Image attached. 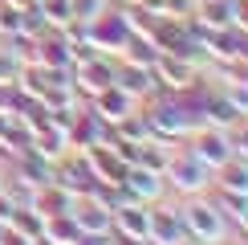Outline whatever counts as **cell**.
Listing matches in <instances>:
<instances>
[{
  "label": "cell",
  "mask_w": 248,
  "mask_h": 245,
  "mask_svg": "<svg viewBox=\"0 0 248 245\" xmlns=\"http://www.w3.org/2000/svg\"><path fill=\"white\" fill-rule=\"evenodd\" d=\"M183 221H187V233H191V241H220L224 237V217L216 212V204L208 200H191L187 204V212H183Z\"/></svg>",
  "instance_id": "1"
},
{
  "label": "cell",
  "mask_w": 248,
  "mask_h": 245,
  "mask_svg": "<svg viewBox=\"0 0 248 245\" xmlns=\"http://www.w3.org/2000/svg\"><path fill=\"white\" fill-rule=\"evenodd\" d=\"M110 229H114L118 237L147 241V233H151V209H147L142 200L122 204V209H114V212H110Z\"/></svg>",
  "instance_id": "2"
},
{
  "label": "cell",
  "mask_w": 248,
  "mask_h": 245,
  "mask_svg": "<svg viewBox=\"0 0 248 245\" xmlns=\"http://www.w3.org/2000/svg\"><path fill=\"white\" fill-rule=\"evenodd\" d=\"M151 74H155V86H163L167 94H175V90L191 86L195 82V66L183 57H171V53H159L151 61Z\"/></svg>",
  "instance_id": "3"
},
{
  "label": "cell",
  "mask_w": 248,
  "mask_h": 245,
  "mask_svg": "<svg viewBox=\"0 0 248 245\" xmlns=\"http://www.w3.org/2000/svg\"><path fill=\"white\" fill-rule=\"evenodd\" d=\"M130 41V25H126V13H102L98 20H90V45L98 49H122Z\"/></svg>",
  "instance_id": "4"
},
{
  "label": "cell",
  "mask_w": 248,
  "mask_h": 245,
  "mask_svg": "<svg viewBox=\"0 0 248 245\" xmlns=\"http://www.w3.org/2000/svg\"><path fill=\"white\" fill-rule=\"evenodd\" d=\"M183 241H191L183 212L155 209V212H151V233H147V245H183Z\"/></svg>",
  "instance_id": "5"
},
{
  "label": "cell",
  "mask_w": 248,
  "mask_h": 245,
  "mask_svg": "<svg viewBox=\"0 0 248 245\" xmlns=\"http://www.w3.org/2000/svg\"><path fill=\"white\" fill-rule=\"evenodd\" d=\"M163 176H171V184H175L179 192H200V188H208V184H212V180H208V168H203L191 151H183L179 159H171Z\"/></svg>",
  "instance_id": "6"
},
{
  "label": "cell",
  "mask_w": 248,
  "mask_h": 245,
  "mask_svg": "<svg viewBox=\"0 0 248 245\" xmlns=\"http://www.w3.org/2000/svg\"><path fill=\"white\" fill-rule=\"evenodd\" d=\"M191 156L212 172V168H220V163L232 159V143H228L224 131H203V135H195V143H191Z\"/></svg>",
  "instance_id": "7"
},
{
  "label": "cell",
  "mask_w": 248,
  "mask_h": 245,
  "mask_svg": "<svg viewBox=\"0 0 248 245\" xmlns=\"http://www.w3.org/2000/svg\"><path fill=\"white\" fill-rule=\"evenodd\" d=\"M53 184L57 188H65V192H86L90 184H94V172H90V163L86 156L81 159H65V163H53Z\"/></svg>",
  "instance_id": "8"
},
{
  "label": "cell",
  "mask_w": 248,
  "mask_h": 245,
  "mask_svg": "<svg viewBox=\"0 0 248 245\" xmlns=\"http://www.w3.org/2000/svg\"><path fill=\"white\" fill-rule=\"evenodd\" d=\"M94 115H102L110 127H114L118 119L130 115V94H126V90H118L114 82H110L106 90H98V94H94Z\"/></svg>",
  "instance_id": "9"
},
{
  "label": "cell",
  "mask_w": 248,
  "mask_h": 245,
  "mask_svg": "<svg viewBox=\"0 0 248 245\" xmlns=\"http://www.w3.org/2000/svg\"><path fill=\"white\" fill-rule=\"evenodd\" d=\"M114 86L126 90V94H155V74L151 66H134V61H126L122 70H114Z\"/></svg>",
  "instance_id": "10"
},
{
  "label": "cell",
  "mask_w": 248,
  "mask_h": 245,
  "mask_svg": "<svg viewBox=\"0 0 248 245\" xmlns=\"http://www.w3.org/2000/svg\"><path fill=\"white\" fill-rule=\"evenodd\" d=\"M122 188H126L134 200H142V204H147V200H155V196L163 192V184H159V176H155V172L139 168V163H130V168H126V176H122Z\"/></svg>",
  "instance_id": "11"
},
{
  "label": "cell",
  "mask_w": 248,
  "mask_h": 245,
  "mask_svg": "<svg viewBox=\"0 0 248 245\" xmlns=\"http://www.w3.org/2000/svg\"><path fill=\"white\" fill-rule=\"evenodd\" d=\"M110 82H114V70H110V61L102 53L94 61H86V66H78V86L86 90V94H98V90H106Z\"/></svg>",
  "instance_id": "12"
},
{
  "label": "cell",
  "mask_w": 248,
  "mask_h": 245,
  "mask_svg": "<svg viewBox=\"0 0 248 245\" xmlns=\"http://www.w3.org/2000/svg\"><path fill=\"white\" fill-rule=\"evenodd\" d=\"M203 119H208L216 131H224V127H240V110L228 102V94H212L208 106H203Z\"/></svg>",
  "instance_id": "13"
},
{
  "label": "cell",
  "mask_w": 248,
  "mask_h": 245,
  "mask_svg": "<svg viewBox=\"0 0 248 245\" xmlns=\"http://www.w3.org/2000/svg\"><path fill=\"white\" fill-rule=\"evenodd\" d=\"M74 225H78V233H110V212L106 209H98V204H74Z\"/></svg>",
  "instance_id": "14"
},
{
  "label": "cell",
  "mask_w": 248,
  "mask_h": 245,
  "mask_svg": "<svg viewBox=\"0 0 248 245\" xmlns=\"http://www.w3.org/2000/svg\"><path fill=\"white\" fill-rule=\"evenodd\" d=\"M212 204H216V212H220V217L240 221V212L248 209V196H244V192H232V188H220V184H216V188H212Z\"/></svg>",
  "instance_id": "15"
},
{
  "label": "cell",
  "mask_w": 248,
  "mask_h": 245,
  "mask_svg": "<svg viewBox=\"0 0 248 245\" xmlns=\"http://www.w3.org/2000/svg\"><path fill=\"white\" fill-rule=\"evenodd\" d=\"M216 172H220V180H216L220 188H232V192H244L248 196V159H240V163L228 159V163H220Z\"/></svg>",
  "instance_id": "16"
},
{
  "label": "cell",
  "mask_w": 248,
  "mask_h": 245,
  "mask_svg": "<svg viewBox=\"0 0 248 245\" xmlns=\"http://www.w3.org/2000/svg\"><path fill=\"white\" fill-rule=\"evenodd\" d=\"M13 229L20 233V237H41V229H45V217H41V212L33 209V204H20L16 209V217H13Z\"/></svg>",
  "instance_id": "17"
},
{
  "label": "cell",
  "mask_w": 248,
  "mask_h": 245,
  "mask_svg": "<svg viewBox=\"0 0 248 245\" xmlns=\"http://www.w3.org/2000/svg\"><path fill=\"white\" fill-rule=\"evenodd\" d=\"M122 49H126V61H134V66H151V61L159 57L155 41H142V37H134V33H130V41H126Z\"/></svg>",
  "instance_id": "18"
},
{
  "label": "cell",
  "mask_w": 248,
  "mask_h": 245,
  "mask_svg": "<svg viewBox=\"0 0 248 245\" xmlns=\"http://www.w3.org/2000/svg\"><path fill=\"white\" fill-rule=\"evenodd\" d=\"M20 70H25V61H20V53H13V49H4V53H0V86H13V82L20 78Z\"/></svg>",
  "instance_id": "19"
},
{
  "label": "cell",
  "mask_w": 248,
  "mask_h": 245,
  "mask_svg": "<svg viewBox=\"0 0 248 245\" xmlns=\"http://www.w3.org/2000/svg\"><path fill=\"white\" fill-rule=\"evenodd\" d=\"M102 13H106V0H74V20H98Z\"/></svg>",
  "instance_id": "20"
},
{
  "label": "cell",
  "mask_w": 248,
  "mask_h": 245,
  "mask_svg": "<svg viewBox=\"0 0 248 245\" xmlns=\"http://www.w3.org/2000/svg\"><path fill=\"white\" fill-rule=\"evenodd\" d=\"M16 209H20V204H16L13 196H8L4 188H0V225H13V217H16Z\"/></svg>",
  "instance_id": "21"
},
{
  "label": "cell",
  "mask_w": 248,
  "mask_h": 245,
  "mask_svg": "<svg viewBox=\"0 0 248 245\" xmlns=\"http://www.w3.org/2000/svg\"><path fill=\"white\" fill-rule=\"evenodd\" d=\"M74 245H114V229L110 233H78Z\"/></svg>",
  "instance_id": "22"
},
{
  "label": "cell",
  "mask_w": 248,
  "mask_h": 245,
  "mask_svg": "<svg viewBox=\"0 0 248 245\" xmlns=\"http://www.w3.org/2000/svg\"><path fill=\"white\" fill-rule=\"evenodd\" d=\"M232 25L240 29V33H248V0H236V13H232Z\"/></svg>",
  "instance_id": "23"
},
{
  "label": "cell",
  "mask_w": 248,
  "mask_h": 245,
  "mask_svg": "<svg viewBox=\"0 0 248 245\" xmlns=\"http://www.w3.org/2000/svg\"><path fill=\"white\" fill-rule=\"evenodd\" d=\"M8 8H16V13H29V8H37V0H4Z\"/></svg>",
  "instance_id": "24"
},
{
  "label": "cell",
  "mask_w": 248,
  "mask_h": 245,
  "mask_svg": "<svg viewBox=\"0 0 248 245\" xmlns=\"http://www.w3.org/2000/svg\"><path fill=\"white\" fill-rule=\"evenodd\" d=\"M236 147H240V159H248V127H240V135H236Z\"/></svg>",
  "instance_id": "25"
},
{
  "label": "cell",
  "mask_w": 248,
  "mask_h": 245,
  "mask_svg": "<svg viewBox=\"0 0 248 245\" xmlns=\"http://www.w3.org/2000/svg\"><path fill=\"white\" fill-rule=\"evenodd\" d=\"M236 225H240V233H248V209L240 212V221H236Z\"/></svg>",
  "instance_id": "26"
},
{
  "label": "cell",
  "mask_w": 248,
  "mask_h": 245,
  "mask_svg": "<svg viewBox=\"0 0 248 245\" xmlns=\"http://www.w3.org/2000/svg\"><path fill=\"white\" fill-rule=\"evenodd\" d=\"M0 229H4V225H0Z\"/></svg>",
  "instance_id": "27"
}]
</instances>
